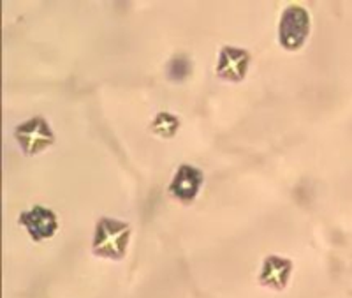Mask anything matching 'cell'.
<instances>
[{
  "mask_svg": "<svg viewBox=\"0 0 352 298\" xmlns=\"http://www.w3.org/2000/svg\"><path fill=\"white\" fill-rule=\"evenodd\" d=\"M129 240V226L120 221L102 219L97 226L94 247L104 256H122Z\"/></svg>",
  "mask_w": 352,
  "mask_h": 298,
  "instance_id": "6da1fadb",
  "label": "cell"
},
{
  "mask_svg": "<svg viewBox=\"0 0 352 298\" xmlns=\"http://www.w3.org/2000/svg\"><path fill=\"white\" fill-rule=\"evenodd\" d=\"M308 27H310V20H308L307 11L298 6L289 8L280 23V39L285 48H298L303 45Z\"/></svg>",
  "mask_w": 352,
  "mask_h": 298,
  "instance_id": "7a4b0ae2",
  "label": "cell"
},
{
  "mask_svg": "<svg viewBox=\"0 0 352 298\" xmlns=\"http://www.w3.org/2000/svg\"><path fill=\"white\" fill-rule=\"evenodd\" d=\"M16 138L27 152L34 153L48 147L53 140V134L43 118H32L18 127Z\"/></svg>",
  "mask_w": 352,
  "mask_h": 298,
  "instance_id": "3957f363",
  "label": "cell"
},
{
  "mask_svg": "<svg viewBox=\"0 0 352 298\" xmlns=\"http://www.w3.org/2000/svg\"><path fill=\"white\" fill-rule=\"evenodd\" d=\"M201 180H203V175H201L199 169L185 164L178 169V173H176L169 189L180 200H192L197 191H199Z\"/></svg>",
  "mask_w": 352,
  "mask_h": 298,
  "instance_id": "277c9868",
  "label": "cell"
},
{
  "mask_svg": "<svg viewBox=\"0 0 352 298\" xmlns=\"http://www.w3.org/2000/svg\"><path fill=\"white\" fill-rule=\"evenodd\" d=\"M21 222L36 238H46L56 230L55 215L43 206H34L30 212L21 215Z\"/></svg>",
  "mask_w": 352,
  "mask_h": 298,
  "instance_id": "5b68a950",
  "label": "cell"
},
{
  "mask_svg": "<svg viewBox=\"0 0 352 298\" xmlns=\"http://www.w3.org/2000/svg\"><path fill=\"white\" fill-rule=\"evenodd\" d=\"M248 55L243 50L226 48L220 55L219 62V74L228 80H240L243 78L245 69H247Z\"/></svg>",
  "mask_w": 352,
  "mask_h": 298,
  "instance_id": "8992f818",
  "label": "cell"
},
{
  "mask_svg": "<svg viewBox=\"0 0 352 298\" xmlns=\"http://www.w3.org/2000/svg\"><path fill=\"white\" fill-rule=\"evenodd\" d=\"M289 272V263L282 262L278 258H272L266 262V266H264V281L273 284V286H282L285 282V277H287Z\"/></svg>",
  "mask_w": 352,
  "mask_h": 298,
  "instance_id": "52a82bcc",
  "label": "cell"
},
{
  "mask_svg": "<svg viewBox=\"0 0 352 298\" xmlns=\"http://www.w3.org/2000/svg\"><path fill=\"white\" fill-rule=\"evenodd\" d=\"M176 125H178V122H176L175 117L162 113V115H159V117H157L155 124H153V129H155L157 133L164 134V136H171V134L175 133Z\"/></svg>",
  "mask_w": 352,
  "mask_h": 298,
  "instance_id": "ba28073f",
  "label": "cell"
},
{
  "mask_svg": "<svg viewBox=\"0 0 352 298\" xmlns=\"http://www.w3.org/2000/svg\"><path fill=\"white\" fill-rule=\"evenodd\" d=\"M188 71H190V64H188V61L185 56H176L175 61L169 64V74H171V78H175V80L185 78L188 74Z\"/></svg>",
  "mask_w": 352,
  "mask_h": 298,
  "instance_id": "9c48e42d",
  "label": "cell"
}]
</instances>
